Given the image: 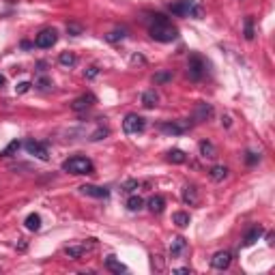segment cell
<instances>
[{"mask_svg":"<svg viewBox=\"0 0 275 275\" xmlns=\"http://www.w3.org/2000/svg\"><path fill=\"white\" fill-rule=\"evenodd\" d=\"M153 24L148 26V34L155 39V41H159V43H172L174 39H177V28L172 26V24L168 22L163 16H153Z\"/></svg>","mask_w":275,"mask_h":275,"instance_id":"1","label":"cell"},{"mask_svg":"<svg viewBox=\"0 0 275 275\" xmlns=\"http://www.w3.org/2000/svg\"><path fill=\"white\" fill-rule=\"evenodd\" d=\"M63 170L76 177H84V174L95 172V163L88 157H69L67 162H63Z\"/></svg>","mask_w":275,"mask_h":275,"instance_id":"2","label":"cell"},{"mask_svg":"<svg viewBox=\"0 0 275 275\" xmlns=\"http://www.w3.org/2000/svg\"><path fill=\"white\" fill-rule=\"evenodd\" d=\"M170 11L174 13V16H181V17H202L204 11L202 7L196 2V0H178V2L170 4Z\"/></svg>","mask_w":275,"mask_h":275,"instance_id":"3","label":"cell"},{"mask_svg":"<svg viewBox=\"0 0 275 275\" xmlns=\"http://www.w3.org/2000/svg\"><path fill=\"white\" fill-rule=\"evenodd\" d=\"M95 247H97L95 239H88V241H82V243L67 245V247H65V256H67L69 260H82L84 256H88Z\"/></svg>","mask_w":275,"mask_h":275,"instance_id":"4","label":"cell"},{"mask_svg":"<svg viewBox=\"0 0 275 275\" xmlns=\"http://www.w3.org/2000/svg\"><path fill=\"white\" fill-rule=\"evenodd\" d=\"M204 71H207L204 58L200 56V54H192V56H189V63H187V78L194 80V82H198V80H202Z\"/></svg>","mask_w":275,"mask_h":275,"instance_id":"5","label":"cell"},{"mask_svg":"<svg viewBox=\"0 0 275 275\" xmlns=\"http://www.w3.org/2000/svg\"><path fill=\"white\" fill-rule=\"evenodd\" d=\"M144 129H146V121H144L142 116H138V114H127V116H125L123 131L127 133V136H138Z\"/></svg>","mask_w":275,"mask_h":275,"instance_id":"6","label":"cell"},{"mask_svg":"<svg viewBox=\"0 0 275 275\" xmlns=\"http://www.w3.org/2000/svg\"><path fill=\"white\" fill-rule=\"evenodd\" d=\"M56 41H58L56 28H43V31L34 37V46L41 48V49H48V48L56 46Z\"/></svg>","mask_w":275,"mask_h":275,"instance_id":"7","label":"cell"},{"mask_svg":"<svg viewBox=\"0 0 275 275\" xmlns=\"http://www.w3.org/2000/svg\"><path fill=\"white\" fill-rule=\"evenodd\" d=\"M159 129H162L163 133H168V136H181V133L192 129V123L189 121H168V123L159 125Z\"/></svg>","mask_w":275,"mask_h":275,"instance_id":"8","label":"cell"},{"mask_svg":"<svg viewBox=\"0 0 275 275\" xmlns=\"http://www.w3.org/2000/svg\"><path fill=\"white\" fill-rule=\"evenodd\" d=\"M24 148H26L31 155H34L37 159H43V162H48L49 159V153H48V146L43 142H37V140H28V142H24Z\"/></svg>","mask_w":275,"mask_h":275,"instance_id":"9","label":"cell"},{"mask_svg":"<svg viewBox=\"0 0 275 275\" xmlns=\"http://www.w3.org/2000/svg\"><path fill=\"white\" fill-rule=\"evenodd\" d=\"M97 103V97H95L93 93H86V95H82V97H78L76 101L71 103V108L76 110V112H84V110H88L91 106H95Z\"/></svg>","mask_w":275,"mask_h":275,"instance_id":"10","label":"cell"},{"mask_svg":"<svg viewBox=\"0 0 275 275\" xmlns=\"http://www.w3.org/2000/svg\"><path fill=\"white\" fill-rule=\"evenodd\" d=\"M230 260H232V254L230 252H217L211 258V267L217 269V271H224V269L230 267Z\"/></svg>","mask_w":275,"mask_h":275,"instance_id":"11","label":"cell"},{"mask_svg":"<svg viewBox=\"0 0 275 275\" xmlns=\"http://www.w3.org/2000/svg\"><path fill=\"white\" fill-rule=\"evenodd\" d=\"M187 252V241L183 237H174L170 243V258H181Z\"/></svg>","mask_w":275,"mask_h":275,"instance_id":"12","label":"cell"},{"mask_svg":"<svg viewBox=\"0 0 275 275\" xmlns=\"http://www.w3.org/2000/svg\"><path fill=\"white\" fill-rule=\"evenodd\" d=\"M198 200H200V196H198V187H196V185H185V187H183V202L189 204V207H196Z\"/></svg>","mask_w":275,"mask_h":275,"instance_id":"13","label":"cell"},{"mask_svg":"<svg viewBox=\"0 0 275 275\" xmlns=\"http://www.w3.org/2000/svg\"><path fill=\"white\" fill-rule=\"evenodd\" d=\"M211 114H213V106H211V103H198L196 112H194V121H196V123H204L207 118H211Z\"/></svg>","mask_w":275,"mask_h":275,"instance_id":"14","label":"cell"},{"mask_svg":"<svg viewBox=\"0 0 275 275\" xmlns=\"http://www.w3.org/2000/svg\"><path fill=\"white\" fill-rule=\"evenodd\" d=\"M80 189H82L84 196H91V198H108L110 196V192L106 187H97V185H84V187H80Z\"/></svg>","mask_w":275,"mask_h":275,"instance_id":"15","label":"cell"},{"mask_svg":"<svg viewBox=\"0 0 275 275\" xmlns=\"http://www.w3.org/2000/svg\"><path fill=\"white\" fill-rule=\"evenodd\" d=\"M146 204H148V211L155 213V215L163 213V209H166V200H163V196H153Z\"/></svg>","mask_w":275,"mask_h":275,"instance_id":"16","label":"cell"},{"mask_svg":"<svg viewBox=\"0 0 275 275\" xmlns=\"http://www.w3.org/2000/svg\"><path fill=\"white\" fill-rule=\"evenodd\" d=\"M106 269H108V271H112V273H118V275L129 271V269L125 267L123 262H118V260L114 258V256H108V258H106Z\"/></svg>","mask_w":275,"mask_h":275,"instance_id":"17","label":"cell"},{"mask_svg":"<svg viewBox=\"0 0 275 275\" xmlns=\"http://www.w3.org/2000/svg\"><path fill=\"white\" fill-rule=\"evenodd\" d=\"M157 103H159V95H157V91H146V93L142 95V106H144V108L151 110V108L157 106Z\"/></svg>","mask_w":275,"mask_h":275,"instance_id":"18","label":"cell"},{"mask_svg":"<svg viewBox=\"0 0 275 275\" xmlns=\"http://www.w3.org/2000/svg\"><path fill=\"white\" fill-rule=\"evenodd\" d=\"M209 174H211V178L215 183H219V181H224V178L228 177V168L226 166H213L211 170H209Z\"/></svg>","mask_w":275,"mask_h":275,"instance_id":"19","label":"cell"},{"mask_svg":"<svg viewBox=\"0 0 275 275\" xmlns=\"http://www.w3.org/2000/svg\"><path fill=\"white\" fill-rule=\"evenodd\" d=\"M200 155H202V157L213 159V157H217V148H215L211 142H207V140H204V142H200Z\"/></svg>","mask_w":275,"mask_h":275,"instance_id":"20","label":"cell"},{"mask_svg":"<svg viewBox=\"0 0 275 275\" xmlns=\"http://www.w3.org/2000/svg\"><path fill=\"white\" fill-rule=\"evenodd\" d=\"M172 222L177 224L178 228H187L192 219H189V213H185V211H177V213L172 215Z\"/></svg>","mask_w":275,"mask_h":275,"instance_id":"21","label":"cell"},{"mask_svg":"<svg viewBox=\"0 0 275 275\" xmlns=\"http://www.w3.org/2000/svg\"><path fill=\"white\" fill-rule=\"evenodd\" d=\"M260 234H262V228H260V226H254L247 234H245V241H243V245H247V247H249V245H254V243H256L258 239H260Z\"/></svg>","mask_w":275,"mask_h":275,"instance_id":"22","label":"cell"},{"mask_svg":"<svg viewBox=\"0 0 275 275\" xmlns=\"http://www.w3.org/2000/svg\"><path fill=\"white\" fill-rule=\"evenodd\" d=\"M168 162L170 163H185L187 162V155H185L181 148H172V151L168 153Z\"/></svg>","mask_w":275,"mask_h":275,"instance_id":"23","label":"cell"},{"mask_svg":"<svg viewBox=\"0 0 275 275\" xmlns=\"http://www.w3.org/2000/svg\"><path fill=\"white\" fill-rule=\"evenodd\" d=\"M58 63H61L63 67H76L78 56H76V54H71V52H63L61 56H58Z\"/></svg>","mask_w":275,"mask_h":275,"instance_id":"24","label":"cell"},{"mask_svg":"<svg viewBox=\"0 0 275 275\" xmlns=\"http://www.w3.org/2000/svg\"><path fill=\"white\" fill-rule=\"evenodd\" d=\"M26 228H28V230H34V232H37V230L41 228V217H39L37 213H31V215L26 217Z\"/></svg>","mask_w":275,"mask_h":275,"instance_id":"25","label":"cell"},{"mask_svg":"<svg viewBox=\"0 0 275 275\" xmlns=\"http://www.w3.org/2000/svg\"><path fill=\"white\" fill-rule=\"evenodd\" d=\"M142 207H144V200L140 198V196H131V198L127 200V209H129V211L136 213V211H140Z\"/></svg>","mask_w":275,"mask_h":275,"instance_id":"26","label":"cell"},{"mask_svg":"<svg viewBox=\"0 0 275 275\" xmlns=\"http://www.w3.org/2000/svg\"><path fill=\"white\" fill-rule=\"evenodd\" d=\"M125 34H127L125 28H116V31H112L110 34H106V39H108L110 43H114V41H118V39H125Z\"/></svg>","mask_w":275,"mask_h":275,"instance_id":"27","label":"cell"},{"mask_svg":"<svg viewBox=\"0 0 275 275\" xmlns=\"http://www.w3.org/2000/svg\"><path fill=\"white\" fill-rule=\"evenodd\" d=\"M19 146H22V144H19L17 140H16V142H11V144H9L7 148H4L2 153H0V157H11L13 153H17V151H19Z\"/></svg>","mask_w":275,"mask_h":275,"instance_id":"28","label":"cell"},{"mask_svg":"<svg viewBox=\"0 0 275 275\" xmlns=\"http://www.w3.org/2000/svg\"><path fill=\"white\" fill-rule=\"evenodd\" d=\"M155 84H166L172 80V73H168V71H159V73H155Z\"/></svg>","mask_w":275,"mask_h":275,"instance_id":"29","label":"cell"},{"mask_svg":"<svg viewBox=\"0 0 275 275\" xmlns=\"http://www.w3.org/2000/svg\"><path fill=\"white\" fill-rule=\"evenodd\" d=\"M245 39H247V41L254 39V19L252 17L245 19Z\"/></svg>","mask_w":275,"mask_h":275,"instance_id":"30","label":"cell"},{"mask_svg":"<svg viewBox=\"0 0 275 275\" xmlns=\"http://www.w3.org/2000/svg\"><path fill=\"white\" fill-rule=\"evenodd\" d=\"M138 187H140V183L133 181V178H131V181H125V183H123V192H125V194H131L133 189H138Z\"/></svg>","mask_w":275,"mask_h":275,"instance_id":"31","label":"cell"},{"mask_svg":"<svg viewBox=\"0 0 275 275\" xmlns=\"http://www.w3.org/2000/svg\"><path fill=\"white\" fill-rule=\"evenodd\" d=\"M108 133H110V129H108V127H99L97 131H95L93 136H91V140H103V138L108 136Z\"/></svg>","mask_w":275,"mask_h":275,"instance_id":"32","label":"cell"},{"mask_svg":"<svg viewBox=\"0 0 275 275\" xmlns=\"http://www.w3.org/2000/svg\"><path fill=\"white\" fill-rule=\"evenodd\" d=\"M67 32L73 34V37H76V34H82V26H80V24H67Z\"/></svg>","mask_w":275,"mask_h":275,"instance_id":"33","label":"cell"},{"mask_svg":"<svg viewBox=\"0 0 275 275\" xmlns=\"http://www.w3.org/2000/svg\"><path fill=\"white\" fill-rule=\"evenodd\" d=\"M31 86H32L31 82H22V84H17V86H16V91H17L19 95H24V93L31 91Z\"/></svg>","mask_w":275,"mask_h":275,"instance_id":"34","label":"cell"},{"mask_svg":"<svg viewBox=\"0 0 275 275\" xmlns=\"http://www.w3.org/2000/svg\"><path fill=\"white\" fill-rule=\"evenodd\" d=\"M37 86L41 88V91H46V88H49V86H52V82H49L48 78H41V80H39V82H37Z\"/></svg>","mask_w":275,"mask_h":275,"instance_id":"35","label":"cell"},{"mask_svg":"<svg viewBox=\"0 0 275 275\" xmlns=\"http://www.w3.org/2000/svg\"><path fill=\"white\" fill-rule=\"evenodd\" d=\"M245 159H247V163L252 166V163L258 162V155H256V153H247V157H245Z\"/></svg>","mask_w":275,"mask_h":275,"instance_id":"36","label":"cell"},{"mask_svg":"<svg viewBox=\"0 0 275 275\" xmlns=\"http://www.w3.org/2000/svg\"><path fill=\"white\" fill-rule=\"evenodd\" d=\"M97 73H99V69H97V67H91L86 73H84V76H86V78H95V76H97Z\"/></svg>","mask_w":275,"mask_h":275,"instance_id":"37","label":"cell"},{"mask_svg":"<svg viewBox=\"0 0 275 275\" xmlns=\"http://www.w3.org/2000/svg\"><path fill=\"white\" fill-rule=\"evenodd\" d=\"M172 273H178V275H181V273H192V269H189V267H181V269H174Z\"/></svg>","mask_w":275,"mask_h":275,"instance_id":"38","label":"cell"},{"mask_svg":"<svg viewBox=\"0 0 275 275\" xmlns=\"http://www.w3.org/2000/svg\"><path fill=\"white\" fill-rule=\"evenodd\" d=\"M16 247L19 249V252H24V249H26V241H24V239H19V243L16 245Z\"/></svg>","mask_w":275,"mask_h":275,"instance_id":"39","label":"cell"},{"mask_svg":"<svg viewBox=\"0 0 275 275\" xmlns=\"http://www.w3.org/2000/svg\"><path fill=\"white\" fill-rule=\"evenodd\" d=\"M4 84H7V78H4V76H2V73H0V88H2V86H4Z\"/></svg>","mask_w":275,"mask_h":275,"instance_id":"40","label":"cell"}]
</instances>
